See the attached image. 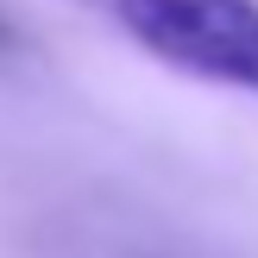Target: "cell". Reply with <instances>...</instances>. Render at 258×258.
I'll use <instances>...</instances> for the list:
<instances>
[{"mask_svg": "<svg viewBox=\"0 0 258 258\" xmlns=\"http://www.w3.org/2000/svg\"><path fill=\"white\" fill-rule=\"evenodd\" d=\"M139 50L214 88L258 95V0H82Z\"/></svg>", "mask_w": 258, "mask_h": 258, "instance_id": "1", "label": "cell"}, {"mask_svg": "<svg viewBox=\"0 0 258 258\" xmlns=\"http://www.w3.org/2000/svg\"><path fill=\"white\" fill-rule=\"evenodd\" d=\"M7 44H13V32H7V25H0V50H7Z\"/></svg>", "mask_w": 258, "mask_h": 258, "instance_id": "2", "label": "cell"}]
</instances>
